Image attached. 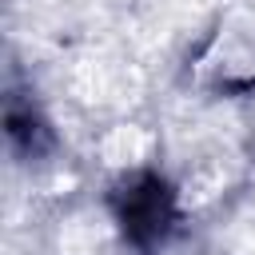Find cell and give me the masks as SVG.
Listing matches in <instances>:
<instances>
[{
  "label": "cell",
  "mask_w": 255,
  "mask_h": 255,
  "mask_svg": "<svg viewBox=\"0 0 255 255\" xmlns=\"http://www.w3.org/2000/svg\"><path fill=\"white\" fill-rule=\"evenodd\" d=\"M112 211L128 243L151 251L175 227V191L155 171H131L112 187Z\"/></svg>",
  "instance_id": "obj_1"
},
{
  "label": "cell",
  "mask_w": 255,
  "mask_h": 255,
  "mask_svg": "<svg viewBox=\"0 0 255 255\" xmlns=\"http://www.w3.org/2000/svg\"><path fill=\"white\" fill-rule=\"evenodd\" d=\"M4 131L20 159H44L52 151V128L40 116V108L24 92H8L4 100Z\"/></svg>",
  "instance_id": "obj_2"
}]
</instances>
